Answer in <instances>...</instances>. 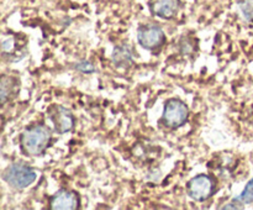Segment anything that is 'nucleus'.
Segmentation results:
<instances>
[{
	"mask_svg": "<svg viewBox=\"0 0 253 210\" xmlns=\"http://www.w3.org/2000/svg\"><path fill=\"white\" fill-rule=\"evenodd\" d=\"M51 140V130L43 125L27 127L22 132L21 145L25 152L31 156H41L48 147Z\"/></svg>",
	"mask_w": 253,
	"mask_h": 210,
	"instance_id": "nucleus-1",
	"label": "nucleus"
},
{
	"mask_svg": "<svg viewBox=\"0 0 253 210\" xmlns=\"http://www.w3.org/2000/svg\"><path fill=\"white\" fill-rule=\"evenodd\" d=\"M5 182L16 189H24L36 180L37 174L31 167L24 163H14L2 174Z\"/></svg>",
	"mask_w": 253,
	"mask_h": 210,
	"instance_id": "nucleus-2",
	"label": "nucleus"
},
{
	"mask_svg": "<svg viewBox=\"0 0 253 210\" xmlns=\"http://www.w3.org/2000/svg\"><path fill=\"white\" fill-rule=\"evenodd\" d=\"M188 106L179 99H169L165 105L163 121L169 127H179L188 120Z\"/></svg>",
	"mask_w": 253,
	"mask_h": 210,
	"instance_id": "nucleus-3",
	"label": "nucleus"
},
{
	"mask_svg": "<svg viewBox=\"0 0 253 210\" xmlns=\"http://www.w3.org/2000/svg\"><path fill=\"white\" fill-rule=\"evenodd\" d=\"M47 123L58 133H66L73 128L74 118L71 110L62 105H54L48 110Z\"/></svg>",
	"mask_w": 253,
	"mask_h": 210,
	"instance_id": "nucleus-4",
	"label": "nucleus"
},
{
	"mask_svg": "<svg viewBox=\"0 0 253 210\" xmlns=\"http://www.w3.org/2000/svg\"><path fill=\"white\" fill-rule=\"evenodd\" d=\"M187 190L192 199L197 200V202H204L212 195L214 183H212L211 178L205 174L195 175L188 182Z\"/></svg>",
	"mask_w": 253,
	"mask_h": 210,
	"instance_id": "nucleus-5",
	"label": "nucleus"
},
{
	"mask_svg": "<svg viewBox=\"0 0 253 210\" xmlns=\"http://www.w3.org/2000/svg\"><path fill=\"white\" fill-rule=\"evenodd\" d=\"M137 41L143 48L155 49L165 41V32L156 25H143L137 31Z\"/></svg>",
	"mask_w": 253,
	"mask_h": 210,
	"instance_id": "nucleus-6",
	"label": "nucleus"
},
{
	"mask_svg": "<svg viewBox=\"0 0 253 210\" xmlns=\"http://www.w3.org/2000/svg\"><path fill=\"white\" fill-rule=\"evenodd\" d=\"M78 205V195L71 190L61 189L51 199V209L53 210H76Z\"/></svg>",
	"mask_w": 253,
	"mask_h": 210,
	"instance_id": "nucleus-7",
	"label": "nucleus"
},
{
	"mask_svg": "<svg viewBox=\"0 0 253 210\" xmlns=\"http://www.w3.org/2000/svg\"><path fill=\"white\" fill-rule=\"evenodd\" d=\"M133 48L130 43H123L114 48L111 59L116 67L120 68H127L133 63Z\"/></svg>",
	"mask_w": 253,
	"mask_h": 210,
	"instance_id": "nucleus-8",
	"label": "nucleus"
},
{
	"mask_svg": "<svg viewBox=\"0 0 253 210\" xmlns=\"http://www.w3.org/2000/svg\"><path fill=\"white\" fill-rule=\"evenodd\" d=\"M151 10L156 16H160L162 19H169L174 16L175 12L179 7L178 0H151L150 2Z\"/></svg>",
	"mask_w": 253,
	"mask_h": 210,
	"instance_id": "nucleus-9",
	"label": "nucleus"
},
{
	"mask_svg": "<svg viewBox=\"0 0 253 210\" xmlns=\"http://www.w3.org/2000/svg\"><path fill=\"white\" fill-rule=\"evenodd\" d=\"M232 202L241 203V204H251V203H253V179L249 180L244 192L237 195V197H235Z\"/></svg>",
	"mask_w": 253,
	"mask_h": 210,
	"instance_id": "nucleus-10",
	"label": "nucleus"
},
{
	"mask_svg": "<svg viewBox=\"0 0 253 210\" xmlns=\"http://www.w3.org/2000/svg\"><path fill=\"white\" fill-rule=\"evenodd\" d=\"M12 79L9 78V77H2L1 78V85H0V89H1V94H0V98H1V103L4 104L6 101L7 96H10V93H11L12 89Z\"/></svg>",
	"mask_w": 253,
	"mask_h": 210,
	"instance_id": "nucleus-11",
	"label": "nucleus"
},
{
	"mask_svg": "<svg viewBox=\"0 0 253 210\" xmlns=\"http://www.w3.org/2000/svg\"><path fill=\"white\" fill-rule=\"evenodd\" d=\"M240 9H241L242 14H244L245 19L247 21H252L253 20V0H244L240 2Z\"/></svg>",
	"mask_w": 253,
	"mask_h": 210,
	"instance_id": "nucleus-12",
	"label": "nucleus"
},
{
	"mask_svg": "<svg viewBox=\"0 0 253 210\" xmlns=\"http://www.w3.org/2000/svg\"><path fill=\"white\" fill-rule=\"evenodd\" d=\"M74 68H76L77 71L82 72V73H94V72H95V67H94V64L88 61L78 62V63L74 64Z\"/></svg>",
	"mask_w": 253,
	"mask_h": 210,
	"instance_id": "nucleus-13",
	"label": "nucleus"
},
{
	"mask_svg": "<svg viewBox=\"0 0 253 210\" xmlns=\"http://www.w3.org/2000/svg\"><path fill=\"white\" fill-rule=\"evenodd\" d=\"M14 39H6V40H2V51L7 52V51H11L12 47H14Z\"/></svg>",
	"mask_w": 253,
	"mask_h": 210,
	"instance_id": "nucleus-14",
	"label": "nucleus"
},
{
	"mask_svg": "<svg viewBox=\"0 0 253 210\" xmlns=\"http://www.w3.org/2000/svg\"><path fill=\"white\" fill-rule=\"evenodd\" d=\"M232 204H234V203H230V204L222 207V209H241V208L237 207V205H232Z\"/></svg>",
	"mask_w": 253,
	"mask_h": 210,
	"instance_id": "nucleus-15",
	"label": "nucleus"
}]
</instances>
